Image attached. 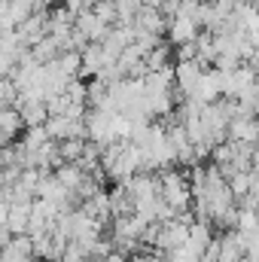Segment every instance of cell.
Here are the masks:
<instances>
[{
	"instance_id": "obj_1",
	"label": "cell",
	"mask_w": 259,
	"mask_h": 262,
	"mask_svg": "<svg viewBox=\"0 0 259 262\" xmlns=\"http://www.w3.org/2000/svg\"><path fill=\"white\" fill-rule=\"evenodd\" d=\"M220 82H223V70H217V67H204L189 98L198 101V104H213V101H220V98H223Z\"/></svg>"
},
{
	"instance_id": "obj_2",
	"label": "cell",
	"mask_w": 259,
	"mask_h": 262,
	"mask_svg": "<svg viewBox=\"0 0 259 262\" xmlns=\"http://www.w3.org/2000/svg\"><path fill=\"white\" fill-rule=\"evenodd\" d=\"M201 70H204V67L198 64V61H192V58H180V61L174 64V89L180 92V98H189V95H192Z\"/></svg>"
},
{
	"instance_id": "obj_3",
	"label": "cell",
	"mask_w": 259,
	"mask_h": 262,
	"mask_svg": "<svg viewBox=\"0 0 259 262\" xmlns=\"http://www.w3.org/2000/svg\"><path fill=\"white\" fill-rule=\"evenodd\" d=\"M165 15H162V9L159 6H146V3H140V9L134 12V28L137 31H143V34H156V37H162L165 34Z\"/></svg>"
},
{
	"instance_id": "obj_4",
	"label": "cell",
	"mask_w": 259,
	"mask_h": 262,
	"mask_svg": "<svg viewBox=\"0 0 259 262\" xmlns=\"http://www.w3.org/2000/svg\"><path fill=\"white\" fill-rule=\"evenodd\" d=\"M73 28H79V31L85 34V40H89V43H101V40L107 37V31H110V25H107V21H101V18L92 12V6L76 12V18H73Z\"/></svg>"
},
{
	"instance_id": "obj_5",
	"label": "cell",
	"mask_w": 259,
	"mask_h": 262,
	"mask_svg": "<svg viewBox=\"0 0 259 262\" xmlns=\"http://www.w3.org/2000/svg\"><path fill=\"white\" fill-rule=\"evenodd\" d=\"M226 140L232 143H256L259 140V125L253 116H235L226 125Z\"/></svg>"
},
{
	"instance_id": "obj_6",
	"label": "cell",
	"mask_w": 259,
	"mask_h": 262,
	"mask_svg": "<svg viewBox=\"0 0 259 262\" xmlns=\"http://www.w3.org/2000/svg\"><path fill=\"white\" fill-rule=\"evenodd\" d=\"M165 31H168L171 46H183V43H192L195 34L201 28L195 25L192 18H186V15H171V21H165Z\"/></svg>"
},
{
	"instance_id": "obj_7",
	"label": "cell",
	"mask_w": 259,
	"mask_h": 262,
	"mask_svg": "<svg viewBox=\"0 0 259 262\" xmlns=\"http://www.w3.org/2000/svg\"><path fill=\"white\" fill-rule=\"evenodd\" d=\"M28 216H31V201L21 204V201H12L9 204V213H6V229L12 235H21L28 229Z\"/></svg>"
},
{
	"instance_id": "obj_8",
	"label": "cell",
	"mask_w": 259,
	"mask_h": 262,
	"mask_svg": "<svg viewBox=\"0 0 259 262\" xmlns=\"http://www.w3.org/2000/svg\"><path fill=\"white\" fill-rule=\"evenodd\" d=\"M73 122L76 119H67L61 113H55V116H46L43 128L49 134V140H64V137H73Z\"/></svg>"
},
{
	"instance_id": "obj_9",
	"label": "cell",
	"mask_w": 259,
	"mask_h": 262,
	"mask_svg": "<svg viewBox=\"0 0 259 262\" xmlns=\"http://www.w3.org/2000/svg\"><path fill=\"white\" fill-rule=\"evenodd\" d=\"M15 110H18V116H21V122H25V125H43V122H46V116H49L43 101H25V104H18Z\"/></svg>"
},
{
	"instance_id": "obj_10",
	"label": "cell",
	"mask_w": 259,
	"mask_h": 262,
	"mask_svg": "<svg viewBox=\"0 0 259 262\" xmlns=\"http://www.w3.org/2000/svg\"><path fill=\"white\" fill-rule=\"evenodd\" d=\"M82 146H85L82 137H64V140H58V156H61V162H76V159L82 156Z\"/></svg>"
},
{
	"instance_id": "obj_11",
	"label": "cell",
	"mask_w": 259,
	"mask_h": 262,
	"mask_svg": "<svg viewBox=\"0 0 259 262\" xmlns=\"http://www.w3.org/2000/svg\"><path fill=\"white\" fill-rule=\"evenodd\" d=\"M162 262H198V250H195L192 244L186 241V244H180V247H171V250H165Z\"/></svg>"
},
{
	"instance_id": "obj_12",
	"label": "cell",
	"mask_w": 259,
	"mask_h": 262,
	"mask_svg": "<svg viewBox=\"0 0 259 262\" xmlns=\"http://www.w3.org/2000/svg\"><path fill=\"white\" fill-rule=\"evenodd\" d=\"M46 140H49V134H46L43 125H25V134H21V140H18V143H21L25 149H37V146H40V143H46Z\"/></svg>"
},
{
	"instance_id": "obj_13",
	"label": "cell",
	"mask_w": 259,
	"mask_h": 262,
	"mask_svg": "<svg viewBox=\"0 0 259 262\" xmlns=\"http://www.w3.org/2000/svg\"><path fill=\"white\" fill-rule=\"evenodd\" d=\"M131 262H162V256L156 253V250H140V253H134Z\"/></svg>"
}]
</instances>
